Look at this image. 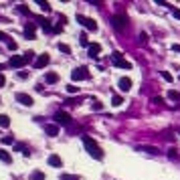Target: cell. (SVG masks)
<instances>
[{
	"label": "cell",
	"instance_id": "2",
	"mask_svg": "<svg viewBox=\"0 0 180 180\" xmlns=\"http://www.w3.org/2000/svg\"><path fill=\"white\" fill-rule=\"evenodd\" d=\"M34 59V53L33 51H27L24 55H12L10 61H8V67H12V69H20V67H24L27 63Z\"/></svg>",
	"mask_w": 180,
	"mask_h": 180
},
{
	"label": "cell",
	"instance_id": "17",
	"mask_svg": "<svg viewBox=\"0 0 180 180\" xmlns=\"http://www.w3.org/2000/svg\"><path fill=\"white\" fill-rule=\"evenodd\" d=\"M121 103H124V97H121L120 93H111V105H114V107H120Z\"/></svg>",
	"mask_w": 180,
	"mask_h": 180
},
{
	"label": "cell",
	"instance_id": "13",
	"mask_svg": "<svg viewBox=\"0 0 180 180\" xmlns=\"http://www.w3.org/2000/svg\"><path fill=\"white\" fill-rule=\"evenodd\" d=\"M45 132H47V136H51V138H55V136L59 133V126H57V124H49V126L45 127Z\"/></svg>",
	"mask_w": 180,
	"mask_h": 180
},
{
	"label": "cell",
	"instance_id": "39",
	"mask_svg": "<svg viewBox=\"0 0 180 180\" xmlns=\"http://www.w3.org/2000/svg\"><path fill=\"white\" fill-rule=\"evenodd\" d=\"M61 180H75V178H71V176H67V174H63V176H61Z\"/></svg>",
	"mask_w": 180,
	"mask_h": 180
},
{
	"label": "cell",
	"instance_id": "37",
	"mask_svg": "<svg viewBox=\"0 0 180 180\" xmlns=\"http://www.w3.org/2000/svg\"><path fill=\"white\" fill-rule=\"evenodd\" d=\"M53 31H55V33H61V31H63V24H61V22H59V24H57V27H55Z\"/></svg>",
	"mask_w": 180,
	"mask_h": 180
},
{
	"label": "cell",
	"instance_id": "11",
	"mask_svg": "<svg viewBox=\"0 0 180 180\" xmlns=\"http://www.w3.org/2000/svg\"><path fill=\"white\" fill-rule=\"evenodd\" d=\"M138 150H140V152H148V154H152V156L162 154V150H160V148H156V146H138Z\"/></svg>",
	"mask_w": 180,
	"mask_h": 180
},
{
	"label": "cell",
	"instance_id": "27",
	"mask_svg": "<svg viewBox=\"0 0 180 180\" xmlns=\"http://www.w3.org/2000/svg\"><path fill=\"white\" fill-rule=\"evenodd\" d=\"M162 79H164V81H168V83H172V79H174V77H172L170 73H168V71H162Z\"/></svg>",
	"mask_w": 180,
	"mask_h": 180
},
{
	"label": "cell",
	"instance_id": "4",
	"mask_svg": "<svg viewBox=\"0 0 180 180\" xmlns=\"http://www.w3.org/2000/svg\"><path fill=\"white\" fill-rule=\"evenodd\" d=\"M111 24H114V28H117V31H124L127 24V16L126 14H114L111 16Z\"/></svg>",
	"mask_w": 180,
	"mask_h": 180
},
{
	"label": "cell",
	"instance_id": "7",
	"mask_svg": "<svg viewBox=\"0 0 180 180\" xmlns=\"http://www.w3.org/2000/svg\"><path fill=\"white\" fill-rule=\"evenodd\" d=\"M55 121H57L59 126H69V124H71V115L67 114V111H57V114H55Z\"/></svg>",
	"mask_w": 180,
	"mask_h": 180
},
{
	"label": "cell",
	"instance_id": "30",
	"mask_svg": "<svg viewBox=\"0 0 180 180\" xmlns=\"http://www.w3.org/2000/svg\"><path fill=\"white\" fill-rule=\"evenodd\" d=\"M0 40H2V43H6V45H8V43H10V37H8L6 33H2V31H0Z\"/></svg>",
	"mask_w": 180,
	"mask_h": 180
},
{
	"label": "cell",
	"instance_id": "12",
	"mask_svg": "<svg viewBox=\"0 0 180 180\" xmlns=\"http://www.w3.org/2000/svg\"><path fill=\"white\" fill-rule=\"evenodd\" d=\"M49 166H53V168H61V166H63V160H61L57 154H51V156H49Z\"/></svg>",
	"mask_w": 180,
	"mask_h": 180
},
{
	"label": "cell",
	"instance_id": "38",
	"mask_svg": "<svg viewBox=\"0 0 180 180\" xmlns=\"http://www.w3.org/2000/svg\"><path fill=\"white\" fill-rule=\"evenodd\" d=\"M172 51H174V53H180V45H178V43H176V45H172Z\"/></svg>",
	"mask_w": 180,
	"mask_h": 180
},
{
	"label": "cell",
	"instance_id": "29",
	"mask_svg": "<svg viewBox=\"0 0 180 180\" xmlns=\"http://www.w3.org/2000/svg\"><path fill=\"white\" fill-rule=\"evenodd\" d=\"M67 93H79V87H75V85H67Z\"/></svg>",
	"mask_w": 180,
	"mask_h": 180
},
{
	"label": "cell",
	"instance_id": "6",
	"mask_svg": "<svg viewBox=\"0 0 180 180\" xmlns=\"http://www.w3.org/2000/svg\"><path fill=\"white\" fill-rule=\"evenodd\" d=\"M14 99L18 101L20 105H27V107H31V105H33V103H34V101H33V97H31V95H28V93H22V91H20V93H16V95H14Z\"/></svg>",
	"mask_w": 180,
	"mask_h": 180
},
{
	"label": "cell",
	"instance_id": "22",
	"mask_svg": "<svg viewBox=\"0 0 180 180\" xmlns=\"http://www.w3.org/2000/svg\"><path fill=\"white\" fill-rule=\"evenodd\" d=\"M168 97H170L172 101H180V93L176 91V89H170V91H168Z\"/></svg>",
	"mask_w": 180,
	"mask_h": 180
},
{
	"label": "cell",
	"instance_id": "18",
	"mask_svg": "<svg viewBox=\"0 0 180 180\" xmlns=\"http://www.w3.org/2000/svg\"><path fill=\"white\" fill-rule=\"evenodd\" d=\"M0 160L6 162V164H10V162H12V156H10L6 150H2V148H0Z\"/></svg>",
	"mask_w": 180,
	"mask_h": 180
},
{
	"label": "cell",
	"instance_id": "35",
	"mask_svg": "<svg viewBox=\"0 0 180 180\" xmlns=\"http://www.w3.org/2000/svg\"><path fill=\"white\" fill-rule=\"evenodd\" d=\"M148 40V34L146 33H140V43H146Z\"/></svg>",
	"mask_w": 180,
	"mask_h": 180
},
{
	"label": "cell",
	"instance_id": "1",
	"mask_svg": "<svg viewBox=\"0 0 180 180\" xmlns=\"http://www.w3.org/2000/svg\"><path fill=\"white\" fill-rule=\"evenodd\" d=\"M81 140H83V146H85V150L89 152L91 158H95V160H101V158H103V150L97 146V142H95L93 138H89V136H81Z\"/></svg>",
	"mask_w": 180,
	"mask_h": 180
},
{
	"label": "cell",
	"instance_id": "10",
	"mask_svg": "<svg viewBox=\"0 0 180 180\" xmlns=\"http://www.w3.org/2000/svg\"><path fill=\"white\" fill-rule=\"evenodd\" d=\"M132 79H130V77H121L120 81H117V87H120V91H130V89H132Z\"/></svg>",
	"mask_w": 180,
	"mask_h": 180
},
{
	"label": "cell",
	"instance_id": "40",
	"mask_svg": "<svg viewBox=\"0 0 180 180\" xmlns=\"http://www.w3.org/2000/svg\"><path fill=\"white\" fill-rule=\"evenodd\" d=\"M4 83H6V79H4V75H0V87L4 85Z\"/></svg>",
	"mask_w": 180,
	"mask_h": 180
},
{
	"label": "cell",
	"instance_id": "36",
	"mask_svg": "<svg viewBox=\"0 0 180 180\" xmlns=\"http://www.w3.org/2000/svg\"><path fill=\"white\" fill-rule=\"evenodd\" d=\"M8 49H10V51H14V49H16V43H14V40H10V43H8Z\"/></svg>",
	"mask_w": 180,
	"mask_h": 180
},
{
	"label": "cell",
	"instance_id": "33",
	"mask_svg": "<svg viewBox=\"0 0 180 180\" xmlns=\"http://www.w3.org/2000/svg\"><path fill=\"white\" fill-rule=\"evenodd\" d=\"M18 10H20L22 14H31V10H28V8L24 6V4H20V6H18Z\"/></svg>",
	"mask_w": 180,
	"mask_h": 180
},
{
	"label": "cell",
	"instance_id": "3",
	"mask_svg": "<svg viewBox=\"0 0 180 180\" xmlns=\"http://www.w3.org/2000/svg\"><path fill=\"white\" fill-rule=\"evenodd\" d=\"M77 22H79V24H83V27H85L87 31H91V33H95V31H97V22H95L93 18H89V16L77 14Z\"/></svg>",
	"mask_w": 180,
	"mask_h": 180
},
{
	"label": "cell",
	"instance_id": "34",
	"mask_svg": "<svg viewBox=\"0 0 180 180\" xmlns=\"http://www.w3.org/2000/svg\"><path fill=\"white\" fill-rule=\"evenodd\" d=\"M172 14H174V18H176V20H180V8H174Z\"/></svg>",
	"mask_w": 180,
	"mask_h": 180
},
{
	"label": "cell",
	"instance_id": "20",
	"mask_svg": "<svg viewBox=\"0 0 180 180\" xmlns=\"http://www.w3.org/2000/svg\"><path fill=\"white\" fill-rule=\"evenodd\" d=\"M8 126H10V117L6 114H2L0 115V127H8Z\"/></svg>",
	"mask_w": 180,
	"mask_h": 180
},
{
	"label": "cell",
	"instance_id": "41",
	"mask_svg": "<svg viewBox=\"0 0 180 180\" xmlns=\"http://www.w3.org/2000/svg\"><path fill=\"white\" fill-rule=\"evenodd\" d=\"M2 69H4V65H0V71H2Z\"/></svg>",
	"mask_w": 180,
	"mask_h": 180
},
{
	"label": "cell",
	"instance_id": "23",
	"mask_svg": "<svg viewBox=\"0 0 180 180\" xmlns=\"http://www.w3.org/2000/svg\"><path fill=\"white\" fill-rule=\"evenodd\" d=\"M59 51H61V53H65V55H71V47L65 45V43H59Z\"/></svg>",
	"mask_w": 180,
	"mask_h": 180
},
{
	"label": "cell",
	"instance_id": "28",
	"mask_svg": "<svg viewBox=\"0 0 180 180\" xmlns=\"http://www.w3.org/2000/svg\"><path fill=\"white\" fill-rule=\"evenodd\" d=\"M2 144H14V136H4V138H2Z\"/></svg>",
	"mask_w": 180,
	"mask_h": 180
},
{
	"label": "cell",
	"instance_id": "24",
	"mask_svg": "<svg viewBox=\"0 0 180 180\" xmlns=\"http://www.w3.org/2000/svg\"><path fill=\"white\" fill-rule=\"evenodd\" d=\"M168 158H170V160H178V150H176V148H170V150H168Z\"/></svg>",
	"mask_w": 180,
	"mask_h": 180
},
{
	"label": "cell",
	"instance_id": "25",
	"mask_svg": "<svg viewBox=\"0 0 180 180\" xmlns=\"http://www.w3.org/2000/svg\"><path fill=\"white\" fill-rule=\"evenodd\" d=\"M39 6H40V10H43V12H51V4H49V2L39 0Z\"/></svg>",
	"mask_w": 180,
	"mask_h": 180
},
{
	"label": "cell",
	"instance_id": "16",
	"mask_svg": "<svg viewBox=\"0 0 180 180\" xmlns=\"http://www.w3.org/2000/svg\"><path fill=\"white\" fill-rule=\"evenodd\" d=\"M24 37L27 39H34V24L33 22H28L27 27H24Z\"/></svg>",
	"mask_w": 180,
	"mask_h": 180
},
{
	"label": "cell",
	"instance_id": "9",
	"mask_svg": "<svg viewBox=\"0 0 180 180\" xmlns=\"http://www.w3.org/2000/svg\"><path fill=\"white\" fill-rule=\"evenodd\" d=\"M49 61H51V57H49L47 53H45V55H39V57H37V61H34V67H37V69H43V67L49 65Z\"/></svg>",
	"mask_w": 180,
	"mask_h": 180
},
{
	"label": "cell",
	"instance_id": "26",
	"mask_svg": "<svg viewBox=\"0 0 180 180\" xmlns=\"http://www.w3.org/2000/svg\"><path fill=\"white\" fill-rule=\"evenodd\" d=\"M79 43H81V45H83V47H89V45H91V43L87 40V34H85V33H83V34H81V37H79Z\"/></svg>",
	"mask_w": 180,
	"mask_h": 180
},
{
	"label": "cell",
	"instance_id": "32",
	"mask_svg": "<svg viewBox=\"0 0 180 180\" xmlns=\"http://www.w3.org/2000/svg\"><path fill=\"white\" fill-rule=\"evenodd\" d=\"M152 103H156V105H162V103H164V99L156 95V97H152Z\"/></svg>",
	"mask_w": 180,
	"mask_h": 180
},
{
	"label": "cell",
	"instance_id": "19",
	"mask_svg": "<svg viewBox=\"0 0 180 180\" xmlns=\"http://www.w3.org/2000/svg\"><path fill=\"white\" fill-rule=\"evenodd\" d=\"M45 81H47V83H57V81H59V75L57 73H47L45 75Z\"/></svg>",
	"mask_w": 180,
	"mask_h": 180
},
{
	"label": "cell",
	"instance_id": "42",
	"mask_svg": "<svg viewBox=\"0 0 180 180\" xmlns=\"http://www.w3.org/2000/svg\"><path fill=\"white\" fill-rule=\"evenodd\" d=\"M75 180H77V178H75Z\"/></svg>",
	"mask_w": 180,
	"mask_h": 180
},
{
	"label": "cell",
	"instance_id": "31",
	"mask_svg": "<svg viewBox=\"0 0 180 180\" xmlns=\"http://www.w3.org/2000/svg\"><path fill=\"white\" fill-rule=\"evenodd\" d=\"M93 109H97V111H101V109H103V105H101V101H99V99H95V101H93Z\"/></svg>",
	"mask_w": 180,
	"mask_h": 180
},
{
	"label": "cell",
	"instance_id": "8",
	"mask_svg": "<svg viewBox=\"0 0 180 180\" xmlns=\"http://www.w3.org/2000/svg\"><path fill=\"white\" fill-rule=\"evenodd\" d=\"M87 53L91 59H99V53H101V45L99 43H91L89 47H87Z\"/></svg>",
	"mask_w": 180,
	"mask_h": 180
},
{
	"label": "cell",
	"instance_id": "14",
	"mask_svg": "<svg viewBox=\"0 0 180 180\" xmlns=\"http://www.w3.org/2000/svg\"><path fill=\"white\" fill-rule=\"evenodd\" d=\"M114 65L120 67V69H132V63H130V61H126V59H115Z\"/></svg>",
	"mask_w": 180,
	"mask_h": 180
},
{
	"label": "cell",
	"instance_id": "21",
	"mask_svg": "<svg viewBox=\"0 0 180 180\" xmlns=\"http://www.w3.org/2000/svg\"><path fill=\"white\" fill-rule=\"evenodd\" d=\"M31 180H45V172H40V170H34L31 174Z\"/></svg>",
	"mask_w": 180,
	"mask_h": 180
},
{
	"label": "cell",
	"instance_id": "5",
	"mask_svg": "<svg viewBox=\"0 0 180 180\" xmlns=\"http://www.w3.org/2000/svg\"><path fill=\"white\" fill-rule=\"evenodd\" d=\"M71 79H73V81L89 79V71H87V67H77V69H73V73H71Z\"/></svg>",
	"mask_w": 180,
	"mask_h": 180
},
{
	"label": "cell",
	"instance_id": "15",
	"mask_svg": "<svg viewBox=\"0 0 180 180\" xmlns=\"http://www.w3.org/2000/svg\"><path fill=\"white\" fill-rule=\"evenodd\" d=\"M37 22H39V24H40L43 28H45L47 33H49V31H53V27H51V22H49L47 18H43V16H37Z\"/></svg>",
	"mask_w": 180,
	"mask_h": 180
}]
</instances>
